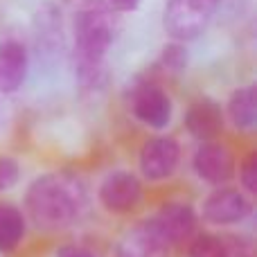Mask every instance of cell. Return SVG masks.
Here are the masks:
<instances>
[{
	"label": "cell",
	"instance_id": "6da1fadb",
	"mask_svg": "<svg viewBox=\"0 0 257 257\" xmlns=\"http://www.w3.org/2000/svg\"><path fill=\"white\" fill-rule=\"evenodd\" d=\"M117 16L104 0H88L79 5L75 16V48L72 63L75 77L86 90H99L108 81L106 54L117 34Z\"/></svg>",
	"mask_w": 257,
	"mask_h": 257
},
{
	"label": "cell",
	"instance_id": "7a4b0ae2",
	"mask_svg": "<svg viewBox=\"0 0 257 257\" xmlns=\"http://www.w3.org/2000/svg\"><path fill=\"white\" fill-rule=\"evenodd\" d=\"M88 208L86 183L72 172L39 176L25 194V210L41 230H63L81 219Z\"/></svg>",
	"mask_w": 257,
	"mask_h": 257
},
{
	"label": "cell",
	"instance_id": "3957f363",
	"mask_svg": "<svg viewBox=\"0 0 257 257\" xmlns=\"http://www.w3.org/2000/svg\"><path fill=\"white\" fill-rule=\"evenodd\" d=\"M221 0H169L163 12V30L172 41L199 39L217 14Z\"/></svg>",
	"mask_w": 257,
	"mask_h": 257
},
{
	"label": "cell",
	"instance_id": "277c9868",
	"mask_svg": "<svg viewBox=\"0 0 257 257\" xmlns=\"http://www.w3.org/2000/svg\"><path fill=\"white\" fill-rule=\"evenodd\" d=\"M131 111L138 122H142L149 128H165L172 122L174 115V104L167 90H163L158 84H145L136 86L131 93Z\"/></svg>",
	"mask_w": 257,
	"mask_h": 257
},
{
	"label": "cell",
	"instance_id": "5b68a950",
	"mask_svg": "<svg viewBox=\"0 0 257 257\" xmlns=\"http://www.w3.org/2000/svg\"><path fill=\"white\" fill-rule=\"evenodd\" d=\"M99 203L113 214H126L136 210L142 201V183L131 172H111L99 185Z\"/></svg>",
	"mask_w": 257,
	"mask_h": 257
},
{
	"label": "cell",
	"instance_id": "8992f818",
	"mask_svg": "<svg viewBox=\"0 0 257 257\" xmlns=\"http://www.w3.org/2000/svg\"><path fill=\"white\" fill-rule=\"evenodd\" d=\"M253 205L241 190L219 185L203 201V219L214 226H232L244 221L250 214Z\"/></svg>",
	"mask_w": 257,
	"mask_h": 257
},
{
	"label": "cell",
	"instance_id": "52a82bcc",
	"mask_svg": "<svg viewBox=\"0 0 257 257\" xmlns=\"http://www.w3.org/2000/svg\"><path fill=\"white\" fill-rule=\"evenodd\" d=\"M181 163V145L169 136H156L140 149V172L149 181H165Z\"/></svg>",
	"mask_w": 257,
	"mask_h": 257
},
{
	"label": "cell",
	"instance_id": "ba28073f",
	"mask_svg": "<svg viewBox=\"0 0 257 257\" xmlns=\"http://www.w3.org/2000/svg\"><path fill=\"white\" fill-rule=\"evenodd\" d=\"M196 176L210 185H226L235 176V156L226 145L217 140L201 142V147L194 151L192 158Z\"/></svg>",
	"mask_w": 257,
	"mask_h": 257
},
{
	"label": "cell",
	"instance_id": "9c48e42d",
	"mask_svg": "<svg viewBox=\"0 0 257 257\" xmlns=\"http://www.w3.org/2000/svg\"><path fill=\"white\" fill-rule=\"evenodd\" d=\"M151 221L163 232V237L167 239L169 246L190 241L196 230L194 208H192L190 203H181V201H169V203H165Z\"/></svg>",
	"mask_w": 257,
	"mask_h": 257
},
{
	"label": "cell",
	"instance_id": "30bf717a",
	"mask_svg": "<svg viewBox=\"0 0 257 257\" xmlns=\"http://www.w3.org/2000/svg\"><path fill=\"white\" fill-rule=\"evenodd\" d=\"M115 257H169V244L156 223L147 219L122 237Z\"/></svg>",
	"mask_w": 257,
	"mask_h": 257
},
{
	"label": "cell",
	"instance_id": "8fae6325",
	"mask_svg": "<svg viewBox=\"0 0 257 257\" xmlns=\"http://www.w3.org/2000/svg\"><path fill=\"white\" fill-rule=\"evenodd\" d=\"M30 72V52L18 39L0 41V95L23 88Z\"/></svg>",
	"mask_w": 257,
	"mask_h": 257
},
{
	"label": "cell",
	"instance_id": "7c38bea8",
	"mask_svg": "<svg viewBox=\"0 0 257 257\" xmlns=\"http://www.w3.org/2000/svg\"><path fill=\"white\" fill-rule=\"evenodd\" d=\"M223 108L219 102H214L212 97H201L196 102L190 104L185 113V128L201 142L217 140L223 131Z\"/></svg>",
	"mask_w": 257,
	"mask_h": 257
},
{
	"label": "cell",
	"instance_id": "4fadbf2b",
	"mask_svg": "<svg viewBox=\"0 0 257 257\" xmlns=\"http://www.w3.org/2000/svg\"><path fill=\"white\" fill-rule=\"evenodd\" d=\"M226 115L230 124L239 131H253L257 124V88L255 84L239 86L230 93L226 104Z\"/></svg>",
	"mask_w": 257,
	"mask_h": 257
},
{
	"label": "cell",
	"instance_id": "5bb4252c",
	"mask_svg": "<svg viewBox=\"0 0 257 257\" xmlns=\"http://www.w3.org/2000/svg\"><path fill=\"white\" fill-rule=\"evenodd\" d=\"M25 237V217L12 203H0V253L14 250Z\"/></svg>",
	"mask_w": 257,
	"mask_h": 257
},
{
	"label": "cell",
	"instance_id": "9a60e30c",
	"mask_svg": "<svg viewBox=\"0 0 257 257\" xmlns=\"http://www.w3.org/2000/svg\"><path fill=\"white\" fill-rule=\"evenodd\" d=\"M190 257H228L226 239L212 235V232H201L190 239Z\"/></svg>",
	"mask_w": 257,
	"mask_h": 257
},
{
	"label": "cell",
	"instance_id": "2e32d148",
	"mask_svg": "<svg viewBox=\"0 0 257 257\" xmlns=\"http://www.w3.org/2000/svg\"><path fill=\"white\" fill-rule=\"evenodd\" d=\"M187 63H190V54H187L185 43H181V41H172V43H167L160 50V66H163V70L176 75V72L185 70Z\"/></svg>",
	"mask_w": 257,
	"mask_h": 257
},
{
	"label": "cell",
	"instance_id": "e0dca14e",
	"mask_svg": "<svg viewBox=\"0 0 257 257\" xmlns=\"http://www.w3.org/2000/svg\"><path fill=\"white\" fill-rule=\"evenodd\" d=\"M21 178V165L12 156H0V194L12 190Z\"/></svg>",
	"mask_w": 257,
	"mask_h": 257
},
{
	"label": "cell",
	"instance_id": "ac0fdd59",
	"mask_svg": "<svg viewBox=\"0 0 257 257\" xmlns=\"http://www.w3.org/2000/svg\"><path fill=\"white\" fill-rule=\"evenodd\" d=\"M239 181L246 187V192H257V156L248 154L246 160L239 165Z\"/></svg>",
	"mask_w": 257,
	"mask_h": 257
},
{
	"label": "cell",
	"instance_id": "d6986e66",
	"mask_svg": "<svg viewBox=\"0 0 257 257\" xmlns=\"http://www.w3.org/2000/svg\"><path fill=\"white\" fill-rule=\"evenodd\" d=\"M108 9H113L115 14H131L142 5V0H104Z\"/></svg>",
	"mask_w": 257,
	"mask_h": 257
},
{
	"label": "cell",
	"instance_id": "ffe728a7",
	"mask_svg": "<svg viewBox=\"0 0 257 257\" xmlns=\"http://www.w3.org/2000/svg\"><path fill=\"white\" fill-rule=\"evenodd\" d=\"M54 257H97L93 250L84 248V246H61Z\"/></svg>",
	"mask_w": 257,
	"mask_h": 257
},
{
	"label": "cell",
	"instance_id": "44dd1931",
	"mask_svg": "<svg viewBox=\"0 0 257 257\" xmlns=\"http://www.w3.org/2000/svg\"><path fill=\"white\" fill-rule=\"evenodd\" d=\"M66 3H75V5H84V3H88V0H66Z\"/></svg>",
	"mask_w": 257,
	"mask_h": 257
}]
</instances>
